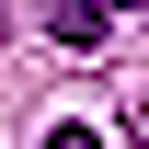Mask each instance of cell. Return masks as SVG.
Returning <instances> with one entry per match:
<instances>
[{
	"instance_id": "3",
	"label": "cell",
	"mask_w": 149,
	"mask_h": 149,
	"mask_svg": "<svg viewBox=\"0 0 149 149\" xmlns=\"http://www.w3.org/2000/svg\"><path fill=\"white\" fill-rule=\"evenodd\" d=\"M126 138H138V149H149V92H138V103H126Z\"/></svg>"
},
{
	"instance_id": "1",
	"label": "cell",
	"mask_w": 149,
	"mask_h": 149,
	"mask_svg": "<svg viewBox=\"0 0 149 149\" xmlns=\"http://www.w3.org/2000/svg\"><path fill=\"white\" fill-rule=\"evenodd\" d=\"M115 12H126V0H57L46 23H57V46H103V35H115Z\"/></svg>"
},
{
	"instance_id": "2",
	"label": "cell",
	"mask_w": 149,
	"mask_h": 149,
	"mask_svg": "<svg viewBox=\"0 0 149 149\" xmlns=\"http://www.w3.org/2000/svg\"><path fill=\"white\" fill-rule=\"evenodd\" d=\"M46 149H103V138H92V126H46Z\"/></svg>"
}]
</instances>
